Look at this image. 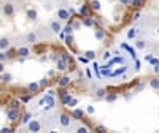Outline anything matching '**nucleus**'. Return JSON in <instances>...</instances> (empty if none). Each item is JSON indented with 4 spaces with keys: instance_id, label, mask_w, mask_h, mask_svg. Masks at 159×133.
<instances>
[{
    "instance_id": "f257e3e1",
    "label": "nucleus",
    "mask_w": 159,
    "mask_h": 133,
    "mask_svg": "<svg viewBox=\"0 0 159 133\" xmlns=\"http://www.w3.org/2000/svg\"><path fill=\"white\" fill-rule=\"evenodd\" d=\"M43 103L46 105V106H45L46 109L54 108V95H49V94H48V95H46V97H45L42 101H40V105H43Z\"/></svg>"
},
{
    "instance_id": "f03ea898",
    "label": "nucleus",
    "mask_w": 159,
    "mask_h": 133,
    "mask_svg": "<svg viewBox=\"0 0 159 133\" xmlns=\"http://www.w3.org/2000/svg\"><path fill=\"white\" fill-rule=\"evenodd\" d=\"M2 11H3V15L7 18H11L13 15H15V5H13V3H5L3 8H2Z\"/></svg>"
},
{
    "instance_id": "7ed1b4c3",
    "label": "nucleus",
    "mask_w": 159,
    "mask_h": 133,
    "mask_svg": "<svg viewBox=\"0 0 159 133\" xmlns=\"http://www.w3.org/2000/svg\"><path fill=\"white\" fill-rule=\"evenodd\" d=\"M27 128L30 131H40V128H42V125H40L38 121H35V119H30V121L27 122Z\"/></svg>"
},
{
    "instance_id": "20e7f679",
    "label": "nucleus",
    "mask_w": 159,
    "mask_h": 133,
    "mask_svg": "<svg viewBox=\"0 0 159 133\" xmlns=\"http://www.w3.org/2000/svg\"><path fill=\"white\" fill-rule=\"evenodd\" d=\"M57 18H59L61 21H67V19L70 18V11L65 10V8H59V10H57Z\"/></svg>"
},
{
    "instance_id": "39448f33",
    "label": "nucleus",
    "mask_w": 159,
    "mask_h": 133,
    "mask_svg": "<svg viewBox=\"0 0 159 133\" xmlns=\"http://www.w3.org/2000/svg\"><path fill=\"white\" fill-rule=\"evenodd\" d=\"M7 117H8V121H11V122H15V121H18L19 119V113H18V109H8L7 111Z\"/></svg>"
},
{
    "instance_id": "423d86ee",
    "label": "nucleus",
    "mask_w": 159,
    "mask_h": 133,
    "mask_svg": "<svg viewBox=\"0 0 159 133\" xmlns=\"http://www.w3.org/2000/svg\"><path fill=\"white\" fill-rule=\"evenodd\" d=\"M38 41V35L35 32H29L27 35H25V43H29V45H35Z\"/></svg>"
},
{
    "instance_id": "0eeeda50",
    "label": "nucleus",
    "mask_w": 159,
    "mask_h": 133,
    "mask_svg": "<svg viewBox=\"0 0 159 133\" xmlns=\"http://www.w3.org/2000/svg\"><path fill=\"white\" fill-rule=\"evenodd\" d=\"M59 122H61V125H62L64 128H69V127H70V116H67V114H61Z\"/></svg>"
},
{
    "instance_id": "6e6552de",
    "label": "nucleus",
    "mask_w": 159,
    "mask_h": 133,
    "mask_svg": "<svg viewBox=\"0 0 159 133\" xmlns=\"http://www.w3.org/2000/svg\"><path fill=\"white\" fill-rule=\"evenodd\" d=\"M18 56H21L22 59H24V57H29V56H30V49H29L27 46H21V48H18Z\"/></svg>"
},
{
    "instance_id": "1a4fd4ad",
    "label": "nucleus",
    "mask_w": 159,
    "mask_h": 133,
    "mask_svg": "<svg viewBox=\"0 0 159 133\" xmlns=\"http://www.w3.org/2000/svg\"><path fill=\"white\" fill-rule=\"evenodd\" d=\"M49 29H51L52 33H59V32L62 30V25H61L57 21H52V22L49 24Z\"/></svg>"
},
{
    "instance_id": "9d476101",
    "label": "nucleus",
    "mask_w": 159,
    "mask_h": 133,
    "mask_svg": "<svg viewBox=\"0 0 159 133\" xmlns=\"http://www.w3.org/2000/svg\"><path fill=\"white\" fill-rule=\"evenodd\" d=\"M10 48V40L8 38H0V51H7Z\"/></svg>"
},
{
    "instance_id": "9b49d317",
    "label": "nucleus",
    "mask_w": 159,
    "mask_h": 133,
    "mask_svg": "<svg viewBox=\"0 0 159 133\" xmlns=\"http://www.w3.org/2000/svg\"><path fill=\"white\" fill-rule=\"evenodd\" d=\"M70 100H72V95H70V94H67V92L61 94V101H62V105H69Z\"/></svg>"
},
{
    "instance_id": "f8f14e48",
    "label": "nucleus",
    "mask_w": 159,
    "mask_h": 133,
    "mask_svg": "<svg viewBox=\"0 0 159 133\" xmlns=\"http://www.w3.org/2000/svg\"><path fill=\"white\" fill-rule=\"evenodd\" d=\"M70 84V78L69 76H62L61 79H59V86L61 87H67Z\"/></svg>"
},
{
    "instance_id": "ddd939ff",
    "label": "nucleus",
    "mask_w": 159,
    "mask_h": 133,
    "mask_svg": "<svg viewBox=\"0 0 159 133\" xmlns=\"http://www.w3.org/2000/svg\"><path fill=\"white\" fill-rule=\"evenodd\" d=\"M126 71H127V66L123 65V66H119L118 70H115V71L111 73V76H119V75H123V73H126Z\"/></svg>"
},
{
    "instance_id": "4468645a",
    "label": "nucleus",
    "mask_w": 159,
    "mask_h": 133,
    "mask_svg": "<svg viewBox=\"0 0 159 133\" xmlns=\"http://www.w3.org/2000/svg\"><path fill=\"white\" fill-rule=\"evenodd\" d=\"M83 24L86 27H92V25H94V19L89 18V16H83Z\"/></svg>"
},
{
    "instance_id": "2eb2a0df",
    "label": "nucleus",
    "mask_w": 159,
    "mask_h": 133,
    "mask_svg": "<svg viewBox=\"0 0 159 133\" xmlns=\"http://www.w3.org/2000/svg\"><path fill=\"white\" fill-rule=\"evenodd\" d=\"M150 87L151 89H159V78H153V79H150Z\"/></svg>"
},
{
    "instance_id": "dca6fc26",
    "label": "nucleus",
    "mask_w": 159,
    "mask_h": 133,
    "mask_svg": "<svg viewBox=\"0 0 159 133\" xmlns=\"http://www.w3.org/2000/svg\"><path fill=\"white\" fill-rule=\"evenodd\" d=\"M27 18H29V19H32V21H35V19L38 18L37 10H29V11H27Z\"/></svg>"
},
{
    "instance_id": "f3484780",
    "label": "nucleus",
    "mask_w": 159,
    "mask_h": 133,
    "mask_svg": "<svg viewBox=\"0 0 159 133\" xmlns=\"http://www.w3.org/2000/svg\"><path fill=\"white\" fill-rule=\"evenodd\" d=\"M32 119V114L30 113H25L24 116H22V119H21V124H24V125H27V122Z\"/></svg>"
},
{
    "instance_id": "a211bd4d",
    "label": "nucleus",
    "mask_w": 159,
    "mask_h": 133,
    "mask_svg": "<svg viewBox=\"0 0 159 133\" xmlns=\"http://www.w3.org/2000/svg\"><path fill=\"white\" fill-rule=\"evenodd\" d=\"M135 48L137 49H145V48H147V41H145V40H137V41H135Z\"/></svg>"
},
{
    "instance_id": "6ab92c4d",
    "label": "nucleus",
    "mask_w": 159,
    "mask_h": 133,
    "mask_svg": "<svg viewBox=\"0 0 159 133\" xmlns=\"http://www.w3.org/2000/svg\"><path fill=\"white\" fill-rule=\"evenodd\" d=\"M56 63H57V70H61V71L67 70V62H65V60H57Z\"/></svg>"
},
{
    "instance_id": "aec40b11",
    "label": "nucleus",
    "mask_w": 159,
    "mask_h": 133,
    "mask_svg": "<svg viewBox=\"0 0 159 133\" xmlns=\"http://www.w3.org/2000/svg\"><path fill=\"white\" fill-rule=\"evenodd\" d=\"M91 8L94 11H99L100 10V2H99V0H92V2H91Z\"/></svg>"
},
{
    "instance_id": "412c9836",
    "label": "nucleus",
    "mask_w": 159,
    "mask_h": 133,
    "mask_svg": "<svg viewBox=\"0 0 159 133\" xmlns=\"http://www.w3.org/2000/svg\"><path fill=\"white\" fill-rule=\"evenodd\" d=\"M80 15H81V16H88L89 15V6L88 5H83L81 8H80Z\"/></svg>"
},
{
    "instance_id": "4be33fe9",
    "label": "nucleus",
    "mask_w": 159,
    "mask_h": 133,
    "mask_svg": "<svg viewBox=\"0 0 159 133\" xmlns=\"http://www.w3.org/2000/svg\"><path fill=\"white\" fill-rule=\"evenodd\" d=\"M116 98H118V95H116V94H107V95H105V100H107L108 103H113Z\"/></svg>"
},
{
    "instance_id": "5701e85b",
    "label": "nucleus",
    "mask_w": 159,
    "mask_h": 133,
    "mask_svg": "<svg viewBox=\"0 0 159 133\" xmlns=\"http://www.w3.org/2000/svg\"><path fill=\"white\" fill-rule=\"evenodd\" d=\"M137 36V29H129V32H127V38L129 40H134Z\"/></svg>"
},
{
    "instance_id": "b1692460",
    "label": "nucleus",
    "mask_w": 159,
    "mask_h": 133,
    "mask_svg": "<svg viewBox=\"0 0 159 133\" xmlns=\"http://www.w3.org/2000/svg\"><path fill=\"white\" fill-rule=\"evenodd\" d=\"M105 95H107V90H105V89H99L96 92V97L97 98H105Z\"/></svg>"
},
{
    "instance_id": "393cba45",
    "label": "nucleus",
    "mask_w": 159,
    "mask_h": 133,
    "mask_svg": "<svg viewBox=\"0 0 159 133\" xmlns=\"http://www.w3.org/2000/svg\"><path fill=\"white\" fill-rule=\"evenodd\" d=\"M94 35H96V38H97V40H103V38H105V32H103V30H100V29H97V30L94 32Z\"/></svg>"
},
{
    "instance_id": "a878e982",
    "label": "nucleus",
    "mask_w": 159,
    "mask_h": 133,
    "mask_svg": "<svg viewBox=\"0 0 159 133\" xmlns=\"http://www.w3.org/2000/svg\"><path fill=\"white\" fill-rule=\"evenodd\" d=\"M38 87H40V86H38V83H30V84L27 86V89H29L30 92H37V90H38Z\"/></svg>"
},
{
    "instance_id": "bb28decb",
    "label": "nucleus",
    "mask_w": 159,
    "mask_h": 133,
    "mask_svg": "<svg viewBox=\"0 0 159 133\" xmlns=\"http://www.w3.org/2000/svg\"><path fill=\"white\" fill-rule=\"evenodd\" d=\"M84 57H88L89 60H92V59H96V52L94 51H86L84 52Z\"/></svg>"
},
{
    "instance_id": "cd10ccee",
    "label": "nucleus",
    "mask_w": 159,
    "mask_h": 133,
    "mask_svg": "<svg viewBox=\"0 0 159 133\" xmlns=\"http://www.w3.org/2000/svg\"><path fill=\"white\" fill-rule=\"evenodd\" d=\"M113 63H124V57H115V59H113V60H111L108 65L111 66Z\"/></svg>"
},
{
    "instance_id": "c85d7f7f",
    "label": "nucleus",
    "mask_w": 159,
    "mask_h": 133,
    "mask_svg": "<svg viewBox=\"0 0 159 133\" xmlns=\"http://www.w3.org/2000/svg\"><path fill=\"white\" fill-rule=\"evenodd\" d=\"M72 32H73V27H72V24L65 25V29H64V33H65V35H72Z\"/></svg>"
},
{
    "instance_id": "c756f323",
    "label": "nucleus",
    "mask_w": 159,
    "mask_h": 133,
    "mask_svg": "<svg viewBox=\"0 0 159 133\" xmlns=\"http://www.w3.org/2000/svg\"><path fill=\"white\" fill-rule=\"evenodd\" d=\"M11 79H13V76H11L10 73H7V75L2 76V81H3V83H11Z\"/></svg>"
},
{
    "instance_id": "7c9ffc66",
    "label": "nucleus",
    "mask_w": 159,
    "mask_h": 133,
    "mask_svg": "<svg viewBox=\"0 0 159 133\" xmlns=\"http://www.w3.org/2000/svg\"><path fill=\"white\" fill-rule=\"evenodd\" d=\"M8 54H7V52H0V62H5V60H8Z\"/></svg>"
},
{
    "instance_id": "2f4dec72",
    "label": "nucleus",
    "mask_w": 159,
    "mask_h": 133,
    "mask_svg": "<svg viewBox=\"0 0 159 133\" xmlns=\"http://www.w3.org/2000/svg\"><path fill=\"white\" fill-rule=\"evenodd\" d=\"M110 57H111V52H110V51H105V52H103V56H102L103 60H108Z\"/></svg>"
},
{
    "instance_id": "473e14b6",
    "label": "nucleus",
    "mask_w": 159,
    "mask_h": 133,
    "mask_svg": "<svg viewBox=\"0 0 159 133\" xmlns=\"http://www.w3.org/2000/svg\"><path fill=\"white\" fill-rule=\"evenodd\" d=\"M73 116H75L76 119H80V117H83V111H81V109H75Z\"/></svg>"
},
{
    "instance_id": "72a5a7b5",
    "label": "nucleus",
    "mask_w": 159,
    "mask_h": 133,
    "mask_svg": "<svg viewBox=\"0 0 159 133\" xmlns=\"http://www.w3.org/2000/svg\"><path fill=\"white\" fill-rule=\"evenodd\" d=\"M62 60H65V62L70 60V54H69V52H62Z\"/></svg>"
},
{
    "instance_id": "f704fd0d",
    "label": "nucleus",
    "mask_w": 159,
    "mask_h": 133,
    "mask_svg": "<svg viewBox=\"0 0 159 133\" xmlns=\"http://www.w3.org/2000/svg\"><path fill=\"white\" fill-rule=\"evenodd\" d=\"M76 133H88V128L86 127H78L76 128Z\"/></svg>"
},
{
    "instance_id": "c9c22d12",
    "label": "nucleus",
    "mask_w": 159,
    "mask_h": 133,
    "mask_svg": "<svg viewBox=\"0 0 159 133\" xmlns=\"http://www.w3.org/2000/svg\"><path fill=\"white\" fill-rule=\"evenodd\" d=\"M11 108H13V109H18V108H19V101H18V100H15V101L11 103Z\"/></svg>"
},
{
    "instance_id": "e433bc0d",
    "label": "nucleus",
    "mask_w": 159,
    "mask_h": 133,
    "mask_svg": "<svg viewBox=\"0 0 159 133\" xmlns=\"http://www.w3.org/2000/svg\"><path fill=\"white\" fill-rule=\"evenodd\" d=\"M130 3L134 5V6H140L142 5V0H130Z\"/></svg>"
},
{
    "instance_id": "4c0bfd02",
    "label": "nucleus",
    "mask_w": 159,
    "mask_h": 133,
    "mask_svg": "<svg viewBox=\"0 0 159 133\" xmlns=\"http://www.w3.org/2000/svg\"><path fill=\"white\" fill-rule=\"evenodd\" d=\"M11 131H13V130H11L10 127H3L2 130H0V133H11Z\"/></svg>"
},
{
    "instance_id": "58836bf2",
    "label": "nucleus",
    "mask_w": 159,
    "mask_h": 133,
    "mask_svg": "<svg viewBox=\"0 0 159 133\" xmlns=\"http://www.w3.org/2000/svg\"><path fill=\"white\" fill-rule=\"evenodd\" d=\"M29 100H30V95H22L21 97V101H24V103H27Z\"/></svg>"
},
{
    "instance_id": "ea45409f",
    "label": "nucleus",
    "mask_w": 159,
    "mask_h": 133,
    "mask_svg": "<svg viewBox=\"0 0 159 133\" xmlns=\"http://www.w3.org/2000/svg\"><path fill=\"white\" fill-rule=\"evenodd\" d=\"M73 41V38H72V35H67V36H65V43H67V45H70Z\"/></svg>"
},
{
    "instance_id": "a19ab883",
    "label": "nucleus",
    "mask_w": 159,
    "mask_h": 133,
    "mask_svg": "<svg viewBox=\"0 0 159 133\" xmlns=\"http://www.w3.org/2000/svg\"><path fill=\"white\" fill-rule=\"evenodd\" d=\"M78 60L81 62V63H88V62H89V59H88V57H83V56H81V57H78Z\"/></svg>"
},
{
    "instance_id": "79ce46f5",
    "label": "nucleus",
    "mask_w": 159,
    "mask_h": 133,
    "mask_svg": "<svg viewBox=\"0 0 159 133\" xmlns=\"http://www.w3.org/2000/svg\"><path fill=\"white\" fill-rule=\"evenodd\" d=\"M46 84H48V81H46V79H42V81L38 83V86H46Z\"/></svg>"
},
{
    "instance_id": "37998d69",
    "label": "nucleus",
    "mask_w": 159,
    "mask_h": 133,
    "mask_svg": "<svg viewBox=\"0 0 159 133\" xmlns=\"http://www.w3.org/2000/svg\"><path fill=\"white\" fill-rule=\"evenodd\" d=\"M88 113H89V114L94 113V106H88Z\"/></svg>"
},
{
    "instance_id": "c03bdc74",
    "label": "nucleus",
    "mask_w": 159,
    "mask_h": 133,
    "mask_svg": "<svg viewBox=\"0 0 159 133\" xmlns=\"http://www.w3.org/2000/svg\"><path fill=\"white\" fill-rule=\"evenodd\" d=\"M72 27H73V29H80V22H78V21H76V22H73Z\"/></svg>"
},
{
    "instance_id": "a18cd8bd",
    "label": "nucleus",
    "mask_w": 159,
    "mask_h": 133,
    "mask_svg": "<svg viewBox=\"0 0 159 133\" xmlns=\"http://www.w3.org/2000/svg\"><path fill=\"white\" fill-rule=\"evenodd\" d=\"M150 62H151V65H157V63H159V60H157V59H151Z\"/></svg>"
},
{
    "instance_id": "49530a36",
    "label": "nucleus",
    "mask_w": 159,
    "mask_h": 133,
    "mask_svg": "<svg viewBox=\"0 0 159 133\" xmlns=\"http://www.w3.org/2000/svg\"><path fill=\"white\" fill-rule=\"evenodd\" d=\"M119 2H121L123 5H127V3H130V0H119Z\"/></svg>"
},
{
    "instance_id": "de8ad7c7",
    "label": "nucleus",
    "mask_w": 159,
    "mask_h": 133,
    "mask_svg": "<svg viewBox=\"0 0 159 133\" xmlns=\"http://www.w3.org/2000/svg\"><path fill=\"white\" fill-rule=\"evenodd\" d=\"M137 19H140V13H135L134 15V21H137Z\"/></svg>"
},
{
    "instance_id": "09e8293b",
    "label": "nucleus",
    "mask_w": 159,
    "mask_h": 133,
    "mask_svg": "<svg viewBox=\"0 0 159 133\" xmlns=\"http://www.w3.org/2000/svg\"><path fill=\"white\" fill-rule=\"evenodd\" d=\"M153 59V54H148V56H145V60H151Z\"/></svg>"
},
{
    "instance_id": "8fccbe9b",
    "label": "nucleus",
    "mask_w": 159,
    "mask_h": 133,
    "mask_svg": "<svg viewBox=\"0 0 159 133\" xmlns=\"http://www.w3.org/2000/svg\"><path fill=\"white\" fill-rule=\"evenodd\" d=\"M154 73H159V63L154 65Z\"/></svg>"
},
{
    "instance_id": "3c124183",
    "label": "nucleus",
    "mask_w": 159,
    "mask_h": 133,
    "mask_svg": "<svg viewBox=\"0 0 159 133\" xmlns=\"http://www.w3.org/2000/svg\"><path fill=\"white\" fill-rule=\"evenodd\" d=\"M3 71V62H0V73Z\"/></svg>"
},
{
    "instance_id": "603ef678",
    "label": "nucleus",
    "mask_w": 159,
    "mask_h": 133,
    "mask_svg": "<svg viewBox=\"0 0 159 133\" xmlns=\"http://www.w3.org/2000/svg\"><path fill=\"white\" fill-rule=\"evenodd\" d=\"M157 35H159V29H157Z\"/></svg>"
},
{
    "instance_id": "864d4df0",
    "label": "nucleus",
    "mask_w": 159,
    "mask_h": 133,
    "mask_svg": "<svg viewBox=\"0 0 159 133\" xmlns=\"http://www.w3.org/2000/svg\"><path fill=\"white\" fill-rule=\"evenodd\" d=\"M0 81H2V76H0Z\"/></svg>"
}]
</instances>
